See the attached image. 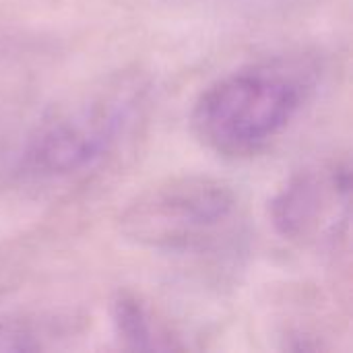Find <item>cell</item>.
<instances>
[{
    "mask_svg": "<svg viewBox=\"0 0 353 353\" xmlns=\"http://www.w3.org/2000/svg\"><path fill=\"white\" fill-rule=\"evenodd\" d=\"M304 58H269L232 70L194 101L196 139L223 157H248L275 143L300 116L316 87Z\"/></svg>",
    "mask_w": 353,
    "mask_h": 353,
    "instance_id": "1",
    "label": "cell"
},
{
    "mask_svg": "<svg viewBox=\"0 0 353 353\" xmlns=\"http://www.w3.org/2000/svg\"><path fill=\"white\" fill-rule=\"evenodd\" d=\"M238 196L213 178H172L143 192L122 215V232L143 248L172 254L221 250L238 232Z\"/></svg>",
    "mask_w": 353,
    "mask_h": 353,
    "instance_id": "2",
    "label": "cell"
},
{
    "mask_svg": "<svg viewBox=\"0 0 353 353\" xmlns=\"http://www.w3.org/2000/svg\"><path fill=\"white\" fill-rule=\"evenodd\" d=\"M143 101L137 85H118L41 122L19 155V172L35 180H62L91 170L130 126Z\"/></svg>",
    "mask_w": 353,
    "mask_h": 353,
    "instance_id": "3",
    "label": "cell"
},
{
    "mask_svg": "<svg viewBox=\"0 0 353 353\" xmlns=\"http://www.w3.org/2000/svg\"><path fill=\"white\" fill-rule=\"evenodd\" d=\"M347 163L310 168L294 174L275 194L271 201V221L288 240H310L329 223L327 219L331 215H339V209H347Z\"/></svg>",
    "mask_w": 353,
    "mask_h": 353,
    "instance_id": "4",
    "label": "cell"
},
{
    "mask_svg": "<svg viewBox=\"0 0 353 353\" xmlns=\"http://www.w3.org/2000/svg\"><path fill=\"white\" fill-rule=\"evenodd\" d=\"M112 323L118 339L130 350H170L174 343L155 323L149 308L132 294H118L112 302Z\"/></svg>",
    "mask_w": 353,
    "mask_h": 353,
    "instance_id": "5",
    "label": "cell"
},
{
    "mask_svg": "<svg viewBox=\"0 0 353 353\" xmlns=\"http://www.w3.org/2000/svg\"><path fill=\"white\" fill-rule=\"evenodd\" d=\"M35 347L37 343L25 327L0 325V352H27Z\"/></svg>",
    "mask_w": 353,
    "mask_h": 353,
    "instance_id": "6",
    "label": "cell"
}]
</instances>
